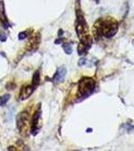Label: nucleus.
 Segmentation results:
<instances>
[{
    "instance_id": "f257e3e1",
    "label": "nucleus",
    "mask_w": 134,
    "mask_h": 151,
    "mask_svg": "<svg viewBox=\"0 0 134 151\" xmlns=\"http://www.w3.org/2000/svg\"><path fill=\"white\" fill-rule=\"evenodd\" d=\"M94 81L88 78H84L79 83V94H80V100H83L86 97L90 96L94 91Z\"/></svg>"
},
{
    "instance_id": "f03ea898",
    "label": "nucleus",
    "mask_w": 134,
    "mask_h": 151,
    "mask_svg": "<svg viewBox=\"0 0 134 151\" xmlns=\"http://www.w3.org/2000/svg\"><path fill=\"white\" fill-rule=\"evenodd\" d=\"M101 33L106 37H111L117 32V24L109 21H102L100 26H98Z\"/></svg>"
},
{
    "instance_id": "7ed1b4c3",
    "label": "nucleus",
    "mask_w": 134,
    "mask_h": 151,
    "mask_svg": "<svg viewBox=\"0 0 134 151\" xmlns=\"http://www.w3.org/2000/svg\"><path fill=\"white\" fill-rule=\"evenodd\" d=\"M28 116H29V114H28L27 111H23V112H21L19 115H17L16 126H17V128H18V130L21 132V134H23V132H25L26 131Z\"/></svg>"
},
{
    "instance_id": "20e7f679",
    "label": "nucleus",
    "mask_w": 134,
    "mask_h": 151,
    "mask_svg": "<svg viewBox=\"0 0 134 151\" xmlns=\"http://www.w3.org/2000/svg\"><path fill=\"white\" fill-rule=\"evenodd\" d=\"M0 22H1L2 26H3L5 29L10 27V24H9V22H8V18L6 17L3 0H0Z\"/></svg>"
},
{
    "instance_id": "39448f33",
    "label": "nucleus",
    "mask_w": 134,
    "mask_h": 151,
    "mask_svg": "<svg viewBox=\"0 0 134 151\" xmlns=\"http://www.w3.org/2000/svg\"><path fill=\"white\" fill-rule=\"evenodd\" d=\"M34 88L32 85H28V86H24L21 88V91H20V94H19V99L20 100H26L27 98L30 97V95L33 93L34 91Z\"/></svg>"
},
{
    "instance_id": "423d86ee",
    "label": "nucleus",
    "mask_w": 134,
    "mask_h": 151,
    "mask_svg": "<svg viewBox=\"0 0 134 151\" xmlns=\"http://www.w3.org/2000/svg\"><path fill=\"white\" fill-rule=\"evenodd\" d=\"M66 69H65L64 67H60L59 69L57 70V72H56V74L54 76V78H53V82L56 83V84H58V83H61L63 80H64L65 78V75H66Z\"/></svg>"
},
{
    "instance_id": "0eeeda50",
    "label": "nucleus",
    "mask_w": 134,
    "mask_h": 151,
    "mask_svg": "<svg viewBox=\"0 0 134 151\" xmlns=\"http://www.w3.org/2000/svg\"><path fill=\"white\" fill-rule=\"evenodd\" d=\"M39 118H40V109H38L37 111L35 112V114L33 115V118H32V125H31V133L33 134H36L37 132V125H38V121H39Z\"/></svg>"
},
{
    "instance_id": "6e6552de",
    "label": "nucleus",
    "mask_w": 134,
    "mask_h": 151,
    "mask_svg": "<svg viewBox=\"0 0 134 151\" xmlns=\"http://www.w3.org/2000/svg\"><path fill=\"white\" fill-rule=\"evenodd\" d=\"M40 83V74H39V70H36L33 75V79H32V86L34 88H36L39 85Z\"/></svg>"
},
{
    "instance_id": "1a4fd4ad",
    "label": "nucleus",
    "mask_w": 134,
    "mask_h": 151,
    "mask_svg": "<svg viewBox=\"0 0 134 151\" xmlns=\"http://www.w3.org/2000/svg\"><path fill=\"white\" fill-rule=\"evenodd\" d=\"M9 99H10V95H8V94L4 95V96L0 99V106H4V105L9 101Z\"/></svg>"
},
{
    "instance_id": "9d476101",
    "label": "nucleus",
    "mask_w": 134,
    "mask_h": 151,
    "mask_svg": "<svg viewBox=\"0 0 134 151\" xmlns=\"http://www.w3.org/2000/svg\"><path fill=\"white\" fill-rule=\"evenodd\" d=\"M63 48H64L65 52L68 53V55H70V53L72 52V45H71V43H64V45H63Z\"/></svg>"
},
{
    "instance_id": "9b49d317",
    "label": "nucleus",
    "mask_w": 134,
    "mask_h": 151,
    "mask_svg": "<svg viewBox=\"0 0 134 151\" xmlns=\"http://www.w3.org/2000/svg\"><path fill=\"white\" fill-rule=\"evenodd\" d=\"M27 37V31H24V32H20L19 33V35H18V38L20 40H23L24 38H26Z\"/></svg>"
},
{
    "instance_id": "f8f14e48",
    "label": "nucleus",
    "mask_w": 134,
    "mask_h": 151,
    "mask_svg": "<svg viewBox=\"0 0 134 151\" xmlns=\"http://www.w3.org/2000/svg\"><path fill=\"white\" fill-rule=\"evenodd\" d=\"M15 87L16 86H15V84H14V83H9V84L6 85V89L7 90H13Z\"/></svg>"
},
{
    "instance_id": "ddd939ff",
    "label": "nucleus",
    "mask_w": 134,
    "mask_h": 151,
    "mask_svg": "<svg viewBox=\"0 0 134 151\" xmlns=\"http://www.w3.org/2000/svg\"><path fill=\"white\" fill-rule=\"evenodd\" d=\"M0 40H1V41H5V40H6V35H5V33L1 32V31H0Z\"/></svg>"
},
{
    "instance_id": "4468645a",
    "label": "nucleus",
    "mask_w": 134,
    "mask_h": 151,
    "mask_svg": "<svg viewBox=\"0 0 134 151\" xmlns=\"http://www.w3.org/2000/svg\"><path fill=\"white\" fill-rule=\"evenodd\" d=\"M85 62H86V60H85V58H81V60H80V62H79V65H84V64H85Z\"/></svg>"
}]
</instances>
